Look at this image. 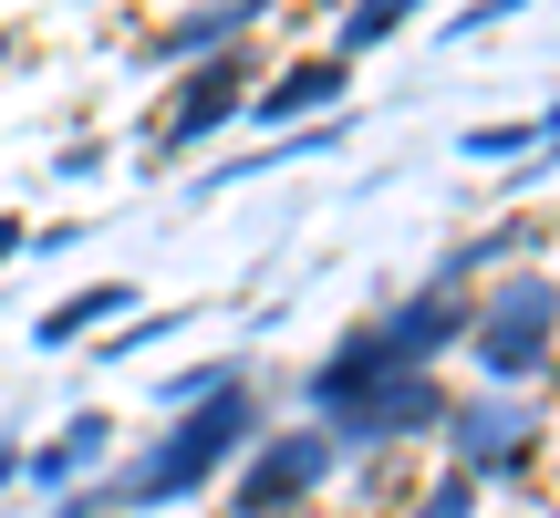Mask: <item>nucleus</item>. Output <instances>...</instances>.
<instances>
[{
  "label": "nucleus",
  "mask_w": 560,
  "mask_h": 518,
  "mask_svg": "<svg viewBox=\"0 0 560 518\" xmlns=\"http://www.w3.org/2000/svg\"><path fill=\"white\" fill-rule=\"evenodd\" d=\"M11 239H21V228H11V219H0V259H11Z\"/></svg>",
  "instance_id": "nucleus-1"
}]
</instances>
